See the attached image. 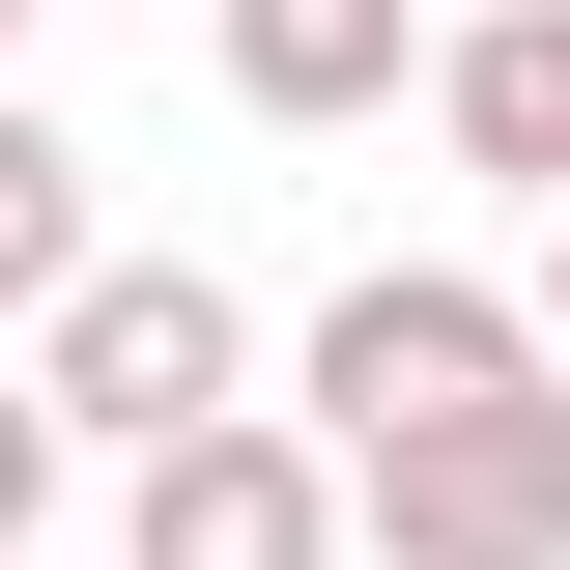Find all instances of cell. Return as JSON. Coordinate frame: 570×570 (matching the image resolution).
<instances>
[{
  "instance_id": "cell-1",
  "label": "cell",
  "mask_w": 570,
  "mask_h": 570,
  "mask_svg": "<svg viewBox=\"0 0 570 570\" xmlns=\"http://www.w3.org/2000/svg\"><path fill=\"white\" fill-rule=\"evenodd\" d=\"M513 371H542V314H513L485 257H371V285H314L285 428H314V456H400V428H485Z\"/></svg>"
},
{
  "instance_id": "cell-2",
  "label": "cell",
  "mask_w": 570,
  "mask_h": 570,
  "mask_svg": "<svg viewBox=\"0 0 570 570\" xmlns=\"http://www.w3.org/2000/svg\"><path fill=\"white\" fill-rule=\"evenodd\" d=\"M29 371H58V428H86V456H171V428H228V400H257V285L115 228V257L29 314Z\"/></svg>"
},
{
  "instance_id": "cell-3",
  "label": "cell",
  "mask_w": 570,
  "mask_h": 570,
  "mask_svg": "<svg viewBox=\"0 0 570 570\" xmlns=\"http://www.w3.org/2000/svg\"><path fill=\"white\" fill-rule=\"evenodd\" d=\"M343 542H371V570H570V371H513L485 428L343 456Z\"/></svg>"
},
{
  "instance_id": "cell-4",
  "label": "cell",
  "mask_w": 570,
  "mask_h": 570,
  "mask_svg": "<svg viewBox=\"0 0 570 570\" xmlns=\"http://www.w3.org/2000/svg\"><path fill=\"white\" fill-rule=\"evenodd\" d=\"M86 570H371V542H343V456L285 400H228V428H171V456H115V542Z\"/></svg>"
},
{
  "instance_id": "cell-5",
  "label": "cell",
  "mask_w": 570,
  "mask_h": 570,
  "mask_svg": "<svg viewBox=\"0 0 570 570\" xmlns=\"http://www.w3.org/2000/svg\"><path fill=\"white\" fill-rule=\"evenodd\" d=\"M200 58H228V115L343 142V115H400V86H428V0H200Z\"/></svg>"
},
{
  "instance_id": "cell-6",
  "label": "cell",
  "mask_w": 570,
  "mask_h": 570,
  "mask_svg": "<svg viewBox=\"0 0 570 570\" xmlns=\"http://www.w3.org/2000/svg\"><path fill=\"white\" fill-rule=\"evenodd\" d=\"M428 142L570 200V0H428Z\"/></svg>"
},
{
  "instance_id": "cell-7",
  "label": "cell",
  "mask_w": 570,
  "mask_h": 570,
  "mask_svg": "<svg viewBox=\"0 0 570 570\" xmlns=\"http://www.w3.org/2000/svg\"><path fill=\"white\" fill-rule=\"evenodd\" d=\"M86 257H115V171H86V142L29 115V86H0V343H29V314H58Z\"/></svg>"
},
{
  "instance_id": "cell-8",
  "label": "cell",
  "mask_w": 570,
  "mask_h": 570,
  "mask_svg": "<svg viewBox=\"0 0 570 570\" xmlns=\"http://www.w3.org/2000/svg\"><path fill=\"white\" fill-rule=\"evenodd\" d=\"M58 485H86V428H58V371H29V343H0V570H29V542H58Z\"/></svg>"
},
{
  "instance_id": "cell-9",
  "label": "cell",
  "mask_w": 570,
  "mask_h": 570,
  "mask_svg": "<svg viewBox=\"0 0 570 570\" xmlns=\"http://www.w3.org/2000/svg\"><path fill=\"white\" fill-rule=\"evenodd\" d=\"M513 314H542V371H570V200H542V257H513Z\"/></svg>"
},
{
  "instance_id": "cell-10",
  "label": "cell",
  "mask_w": 570,
  "mask_h": 570,
  "mask_svg": "<svg viewBox=\"0 0 570 570\" xmlns=\"http://www.w3.org/2000/svg\"><path fill=\"white\" fill-rule=\"evenodd\" d=\"M29 29H58V0H0V86H29Z\"/></svg>"
},
{
  "instance_id": "cell-11",
  "label": "cell",
  "mask_w": 570,
  "mask_h": 570,
  "mask_svg": "<svg viewBox=\"0 0 570 570\" xmlns=\"http://www.w3.org/2000/svg\"><path fill=\"white\" fill-rule=\"evenodd\" d=\"M29 570H86V542H29Z\"/></svg>"
}]
</instances>
